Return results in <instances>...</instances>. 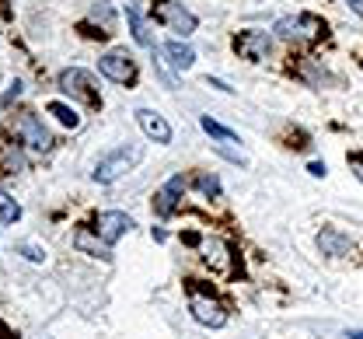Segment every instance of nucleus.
I'll return each mask as SVG.
<instances>
[{
	"mask_svg": "<svg viewBox=\"0 0 363 339\" xmlns=\"http://www.w3.org/2000/svg\"><path fill=\"white\" fill-rule=\"evenodd\" d=\"M77 248H81V252H91V255H98V259H112V248H108V245L101 242V238H91L88 231H81V235H77Z\"/></svg>",
	"mask_w": 363,
	"mask_h": 339,
	"instance_id": "obj_14",
	"label": "nucleus"
},
{
	"mask_svg": "<svg viewBox=\"0 0 363 339\" xmlns=\"http://www.w3.org/2000/svg\"><path fill=\"white\" fill-rule=\"evenodd\" d=\"M49 112H52L63 126H77V123H81V119H77V112H74L70 105H63V101H52V105H49Z\"/></svg>",
	"mask_w": 363,
	"mask_h": 339,
	"instance_id": "obj_19",
	"label": "nucleus"
},
{
	"mask_svg": "<svg viewBox=\"0 0 363 339\" xmlns=\"http://www.w3.org/2000/svg\"><path fill=\"white\" fill-rule=\"evenodd\" d=\"M357 179H360V182H363V165H357Z\"/></svg>",
	"mask_w": 363,
	"mask_h": 339,
	"instance_id": "obj_28",
	"label": "nucleus"
},
{
	"mask_svg": "<svg viewBox=\"0 0 363 339\" xmlns=\"http://www.w3.org/2000/svg\"><path fill=\"white\" fill-rule=\"evenodd\" d=\"M321 32H325V25L315 14H297V18H279L276 21L279 39H318Z\"/></svg>",
	"mask_w": 363,
	"mask_h": 339,
	"instance_id": "obj_4",
	"label": "nucleus"
},
{
	"mask_svg": "<svg viewBox=\"0 0 363 339\" xmlns=\"http://www.w3.org/2000/svg\"><path fill=\"white\" fill-rule=\"evenodd\" d=\"M189 308H192V318L199 322V326H210V329H220L227 322V311L220 301H213V297H206V294H192L189 297Z\"/></svg>",
	"mask_w": 363,
	"mask_h": 339,
	"instance_id": "obj_7",
	"label": "nucleus"
},
{
	"mask_svg": "<svg viewBox=\"0 0 363 339\" xmlns=\"http://www.w3.org/2000/svg\"><path fill=\"white\" fill-rule=\"evenodd\" d=\"M206 259H210L217 269H224L227 266V245L217 242V238H210V242H206Z\"/></svg>",
	"mask_w": 363,
	"mask_h": 339,
	"instance_id": "obj_18",
	"label": "nucleus"
},
{
	"mask_svg": "<svg viewBox=\"0 0 363 339\" xmlns=\"http://www.w3.org/2000/svg\"><path fill=\"white\" fill-rule=\"evenodd\" d=\"M7 165H14V168H21V154H18V150H7Z\"/></svg>",
	"mask_w": 363,
	"mask_h": 339,
	"instance_id": "obj_22",
	"label": "nucleus"
},
{
	"mask_svg": "<svg viewBox=\"0 0 363 339\" xmlns=\"http://www.w3.org/2000/svg\"><path fill=\"white\" fill-rule=\"evenodd\" d=\"M318 248H321V255H350V252H353V242H350L346 235H339L335 228H328V231L318 235Z\"/></svg>",
	"mask_w": 363,
	"mask_h": 339,
	"instance_id": "obj_12",
	"label": "nucleus"
},
{
	"mask_svg": "<svg viewBox=\"0 0 363 339\" xmlns=\"http://www.w3.org/2000/svg\"><path fill=\"white\" fill-rule=\"evenodd\" d=\"M311 175H318V179L325 175V165H321V161H315V165H311Z\"/></svg>",
	"mask_w": 363,
	"mask_h": 339,
	"instance_id": "obj_26",
	"label": "nucleus"
},
{
	"mask_svg": "<svg viewBox=\"0 0 363 339\" xmlns=\"http://www.w3.org/2000/svg\"><path fill=\"white\" fill-rule=\"evenodd\" d=\"M346 339H363V329H350V333H346Z\"/></svg>",
	"mask_w": 363,
	"mask_h": 339,
	"instance_id": "obj_27",
	"label": "nucleus"
},
{
	"mask_svg": "<svg viewBox=\"0 0 363 339\" xmlns=\"http://www.w3.org/2000/svg\"><path fill=\"white\" fill-rule=\"evenodd\" d=\"M182 193H185V179H182V175H172V179L157 189V196H154V213H157V217H168V213L179 206Z\"/></svg>",
	"mask_w": 363,
	"mask_h": 339,
	"instance_id": "obj_10",
	"label": "nucleus"
},
{
	"mask_svg": "<svg viewBox=\"0 0 363 339\" xmlns=\"http://www.w3.org/2000/svg\"><path fill=\"white\" fill-rule=\"evenodd\" d=\"M21 140L32 150H49L52 147V133L43 126L39 116H21Z\"/></svg>",
	"mask_w": 363,
	"mask_h": 339,
	"instance_id": "obj_11",
	"label": "nucleus"
},
{
	"mask_svg": "<svg viewBox=\"0 0 363 339\" xmlns=\"http://www.w3.org/2000/svg\"><path fill=\"white\" fill-rule=\"evenodd\" d=\"M21 95V84H18V81H14V84H11V91H7V95H4V101H14V98Z\"/></svg>",
	"mask_w": 363,
	"mask_h": 339,
	"instance_id": "obj_21",
	"label": "nucleus"
},
{
	"mask_svg": "<svg viewBox=\"0 0 363 339\" xmlns=\"http://www.w3.org/2000/svg\"><path fill=\"white\" fill-rule=\"evenodd\" d=\"M140 157H143V150H140V147H116L112 154L98 157V165H94V172H91V175H94V182L108 186V182L123 179V175L133 168Z\"/></svg>",
	"mask_w": 363,
	"mask_h": 339,
	"instance_id": "obj_1",
	"label": "nucleus"
},
{
	"mask_svg": "<svg viewBox=\"0 0 363 339\" xmlns=\"http://www.w3.org/2000/svg\"><path fill=\"white\" fill-rule=\"evenodd\" d=\"M60 91L70 95V98H81V101H88V105H98L94 81H91L88 70H81V67H70V70L60 74Z\"/></svg>",
	"mask_w": 363,
	"mask_h": 339,
	"instance_id": "obj_5",
	"label": "nucleus"
},
{
	"mask_svg": "<svg viewBox=\"0 0 363 339\" xmlns=\"http://www.w3.org/2000/svg\"><path fill=\"white\" fill-rule=\"evenodd\" d=\"M136 123H140V130H143L154 144H172V126H168V119H164L161 112H154V109H136Z\"/></svg>",
	"mask_w": 363,
	"mask_h": 339,
	"instance_id": "obj_8",
	"label": "nucleus"
},
{
	"mask_svg": "<svg viewBox=\"0 0 363 339\" xmlns=\"http://www.w3.org/2000/svg\"><path fill=\"white\" fill-rule=\"evenodd\" d=\"M234 49H238V56H245V60H266L272 49V39L266 32H245V35L234 39Z\"/></svg>",
	"mask_w": 363,
	"mask_h": 339,
	"instance_id": "obj_9",
	"label": "nucleus"
},
{
	"mask_svg": "<svg viewBox=\"0 0 363 339\" xmlns=\"http://www.w3.org/2000/svg\"><path fill=\"white\" fill-rule=\"evenodd\" d=\"M196 186H199L203 196H220V179H217L213 172H203V175L196 179Z\"/></svg>",
	"mask_w": 363,
	"mask_h": 339,
	"instance_id": "obj_20",
	"label": "nucleus"
},
{
	"mask_svg": "<svg viewBox=\"0 0 363 339\" xmlns=\"http://www.w3.org/2000/svg\"><path fill=\"white\" fill-rule=\"evenodd\" d=\"M346 4H350V11H353V14H360L363 18V0H346Z\"/></svg>",
	"mask_w": 363,
	"mask_h": 339,
	"instance_id": "obj_24",
	"label": "nucleus"
},
{
	"mask_svg": "<svg viewBox=\"0 0 363 339\" xmlns=\"http://www.w3.org/2000/svg\"><path fill=\"white\" fill-rule=\"evenodd\" d=\"M154 14H157V21H164L175 35H192L196 32V14L189 11V7H182L175 0H157V7H154Z\"/></svg>",
	"mask_w": 363,
	"mask_h": 339,
	"instance_id": "obj_2",
	"label": "nucleus"
},
{
	"mask_svg": "<svg viewBox=\"0 0 363 339\" xmlns=\"http://www.w3.org/2000/svg\"><path fill=\"white\" fill-rule=\"evenodd\" d=\"M126 21H130V28H133V39L140 43L143 49H157L154 46V35H150V28H147V21L140 18V11L136 7H126Z\"/></svg>",
	"mask_w": 363,
	"mask_h": 339,
	"instance_id": "obj_13",
	"label": "nucleus"
},
{
	"mask_svg": "<svg viewBox=\"0 0 363 339\" xmlns=\"http://www.w3.org/2000/svg\"><path fill=\"white\" fill-rule=\"evenodd\" d=\"M199 126H203L210 137H217V140H238V133H234V130L220 126V123H217V119H210V116H203V119H199Z\"/></svg>",
	"mask_w": 363,
	"mask_h": 339,
	"instance_id": "obj_17",
	"label": "nucleus"
},
{
	"mask_svg": "<svg viewBox=\"0 0 363 339\" xmlns=\"http://www.w3.org/2000/svg\"><path fill=\"white\" fill-rule=\"evenodd\" d=\"M210 88H220V91H234V88H227L224 81H217V77H210Z\"/></svg>",
	"mask_w": 363,
	"mask_h": 339,
	"instance_id": "obj_25",
	"label": "nucleus"
},
{
	"mask_svg": "<svg viewBox=\"0 0 363 339\" xmlns=\"http://www.w3.org/2000/svg\"><path fill=\"white\" fill-rule=\"evenodd\" d=\"M164 52H168V60H172L179 70H189V67H192V60H196V52L185 46V43H168V46H164Z\"/></svg>",
	"mask_w": 363,
	"mask_h": 339,
	"instance_id": "obj_15",
	"label": "nucleus"
},
{
	"mask_svg": "<svg viewBox=\"0 0 363 339\" xmlns=\"http://www.w3.org/2000/svg\"><path fill=\"white\" fill-rule=\"evenodd\" d=\"M18 217H21V206L14 203V196L0 189V221H4V224H14Z\"/></svg>",
	"mask_w": 363,
	"mask_h": 339,
	"instance_id": "obj_16",
	"label": "nucleus"
},
{
	"mask_svg": "<svg viewBox=\"0 0 363 339\" xmlns=\"http://www.w3.org/2000/svg\"><path fill=\"white\" fill-rule=\"evenodd\" d=\"M21 248H25V252H28V259H35V262H39V259H43V252H39V248H32V245H21Z\"/></svg>",
	"mask_w": 363,
	"mask_h": 339,
	"instance_id": "obj_23",
	"label": "nucleus"
},
{
	"mask_svg": "<svg viewBox=\"0 0 363 339\" xmlns=\"http://www.w3.org/2000/svg\"><path fill=\"white\" fill-rule=\"evenodd\" d=\"M126 231H133V217H130V213H123V210H105V213H98L94 235H98L105 245L119 242Z\"/></svg>",
	"mask_w": 363,
	"mask_h": 339,
	"instance_id": "obj_6",
	"label": "nucleus"
},
{
	"mask_svg": "<svg viewBox=\"0 0 363 339\" xmlns=\"http://www.w3.org/2000/svg\"><path fill=\"white\" fill-rule=\"evenodd\" d=\"M98 70H101L108 81H116V84H133L136 81V60L126 52V49L105 52V56L98 60Z\"/></svg>",
	"mask_w": 363,
	"mask_h": 339,
	"instance_id": "obj_3",
	"label": "nucleus"
}]
</instances>
